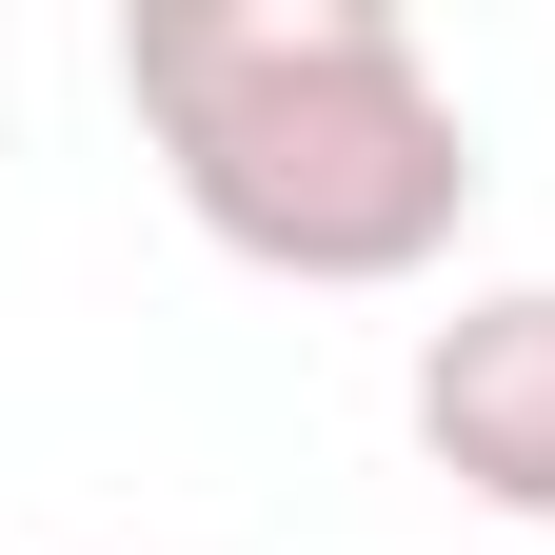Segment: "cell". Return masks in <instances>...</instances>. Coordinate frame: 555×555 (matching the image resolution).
<instances>
[{"label":"cell","mask_w":555,"mask_h":555,"mask_svg":"<svg viewBox=\"0 0 555 555\" xmlns=\"http://www.w3.org/2000/svg\"><path fill=\"white\" fill-rule=\"evenodd\" d=\"M119 100L159 139L179 219L318 298H377V278L456 258L476 219V119L397 0H139Z\"/></svg>","instance_id":"1"},{"label":"cell","mask_w":555,"mask_h":555,"mask_svg":"<svg viewBox=\"0 0 555 555\" xmlns=\"http://www.w3.org/2000/svg\"><path fill=\"white\" fill-rule=\"evenodd\" d=\"M416 456H437L476 516H535L555 535V278L456 298L437 337H416Z\"/></svg>","instance_id":"2"}]
</instances>
